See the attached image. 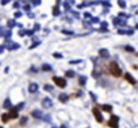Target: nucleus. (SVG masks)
<instances>
[{"mask_svg":"<svg viewBox=\"0 0 138 128\" xmlns=\"http://www.w3.org/2000/svg\"><path fill=\"white\" fill-rule=\"evenodd\" d=\"M109 71L113 74V77H120V75L122 74V71H121V69H120V66H118L116 62H112L109 65Z\"/></svg>","mask_w":138,"mask_h":128,"instance_id":"obj_1","label":"nucleus"},{"mask_svg":"<svg viewBox=\"0 0 138 128\" xmlns=\"http://www.w3.org/2000/svg\"><path fill=\"white\" fill-rule=\"evenodd\" d=\"M53 81H54V83H55L57 86H59V87H62V88H65L66 86H67V81H66L65 78L54 77V78H53Z\"/></svg>","mask_w":138,"mask_h":128,"instance_id":"obj_2","label":"nucleus"},{"mask_svg":"<svg viewBox=\"0 0 138 128\" xmlns=\"http://www.w3.org/2000/svg\"><path fill=\"white\" fill-rule=\"evenodd\" d=\"M112 21H113L114 25H121V26H124V28H125V26H128L126 21H125L124 19H121V17H113Z\"/></svg>","mask_w":138,"mask_h":128,"instance_id":"obj_3","label":"nucleus"},{"mask_svg":"<svg viewBox=\"0 0 138 128\" xmlns=\"http://www.w3.org/2000/svg\"><path fill=\"white\" fill-rule=\"evenodd\" d=\"M92 114L95 115L96 120H97L99 123H103V122H104V118H103V115H101V112H100V110H99V108H93V110H92Z\"/></svg>","mask_w":138,"mask_h":128,"instance_id":"obj_4","label":"nucleus"},{"mask_svg":"<svg viewBox=\"0 0 138 128\" xmlns=\"http://www.w3.org/2000/svg\"><path fill=\"white\" fill-rule=\"evenodd\" d=\"M20 48V44L17 42H12L11 40H7V49L8 50H16V49Z\"/></svg>","mask_w":138,"mask_h":128,"instance_id":"obj_5","label":"nucleus"},{"mask_svg":"<svg viewBox=\"0 0 138 128\" xmlns=\"http://www.w3.org/2000/svg\"><path fill=\"white\" fill-rule=\"evenodd\" d=\"M51 106H53V100H51L50 98H43V100H42V107L43 108H50Z\"/></svg>","mask_w":138,"mask_h":128,"instance_id":"obj_6","label":"nucleus"},{"mask_svg":"<svg viewBox=\"0 0 138 128\" xmlns=\"http://www.w3.org/2000/svg\"><path fill=\"white\" fill-rule=\"evenodd\" d=\"M28 90H29V92L30 94H36L37 91H38V85L37 83H29V87H28Z\"/></svg>","mask_w":138,"mask_h":128,"instance_id":"obj_7","label":"nucleus"},{"mask_svg":"<svg viewBox=\"0 0 138 128\" xmlns=\"http://www.w3.org/2000/svg\"><path fill=\"white\" fill-rule=\"evenodd\" d=\"M32 116L41 120V119H42V116H43V114H42V111H39V110H33V111H32Z\"/></svg>","mask_w":138,"mask_h":128,"instance_id":"obj_8","label":"nucleus"},{"mask_svg":"<svg viewBox=\"0 0 138 128\" xmlns=\"http://www.w3.org/2000/svg\"><path fill=\"white\" fill-rule=\"evenodd\" d=\"M109 125L110 127H118V116L113 115V116L110 118V120H109Z\"/></svg>","mask_w":138,"mask_h":128,"instance_id":"obj_9","label":"nucleus"},{"mask_svg":"<svg viewBox=\"0 0 138 128\" xmlns=\"http://www.w3.org/2000/svg\"><path fill=\"white\" fill-rule=\"evenodd\" d=\"M99 54H100V57L101 58H104V60H107V58H109V51L107 50V49H100L99 50Z\"/></svg>","mask_w":138,"mask_h":128,"instance_id":"obj_10","label":"nucleus"},{"mask_svg":"<svg viewBox=\"0 0 138 128\" xmlns=\"http://www.w3.org/2000/svg\"><path fill=\"white\" fill-rule=\"evenodd\" d=\"M58 98H59V100H61L62 103H67L68 102V98H70V97H68L67 94H65V92H61Z\"/></svg>","mask_w":138,"mask_h":128,"instance_id":"obj_11","label":"nucleus"},{"mask_svg":"<svg viewBox=\"0 0 138 128\" xmlns=\"http://www.w3.org/2000/svg\"><path fill=\"white\" fill-rule=\"evenodd\" d=\"M133 33H134L133 29H128V31L126 29H118V34H129L130 36V34H133Z\"/></svg>","mask_w":138,"mask_h":128,"instance_id":"obj_12","label":"nucleus"},{"mask_svg":"<svg viewBox=\"0 0 138 128\" xmlns=\"http://www.w3.org/2000/svg\"><path fill=\"white\" fill-rule=\"evenodd\" d=\"M125 78H126V81L129 83H132V85H135V83H137V81L134 79V78L132 77V75L129 74V73H126V74H125Z\"/></svg>","mask_w":138,"mask_h":128,"instance_id":"obj_13","label":"nucleus"},{"mask_svg":"<svg viewBox=\"0 0 138 128\" xmlns=\"http://www.w3.org/2000/svg\"><path fill=\"white\" fill-rule=\"evenodd\" d=\"M41 69H42L43 71H51V70H53V66L49 65V63H43V65L41 66Z\"/></svg>","mask_w":138,"mask_h":128,"instance_id":"obj_14","label":"nucleus"},{"mask_svg":"<svg viewBox=\"0 0 138 128\" xmlns=\"http://www.w3.org/2000/svg\"><path fill=\"white\" fill-rule=\"evenodd\" d=\"M86 83H87V77L86 75H80V78H79V85L86 86Z\"/></svg>","mask_w":138,"mask_h":128,"instance_id":"obj_15","label":"nucleus"},{"mask_svg":"<svg viewBox=\"0 0 138 128\" xmlns=\"http://www.w3.org/2000/svg\"><path fill=\"white\" fill-rule=\"evenodd\" d=\"M101 108L104 110V111H107V112H112V110H113L110 104H103V106H101Z\"/></svg>","mask_w":138,"mask_h":128,"instance_id":"obj_16","label":"nucleus"},{"mask_svg":"<svg viewBox=\"0 0 138 128\" xmlns=\"http://www.w3.org/2000/svg\"><path fill=\"white\" fill-rule=\"evenodd\" d=\"M100 4L104 7H107V8H109V7H112V4H110V1H108V0H100Z\"/></svg>","mask_w":138,"mask_h":128,"instance_id":"obj_17","label":"nucleus"},{"mask_svg":"<svg viewBox=\"0 0 138 128\" xmlns=\"http://www.w3.org/2000/svg\"><path fill=\"white\" fill-rule=\"evenodd\" d=\"M66 77L67 78H74L75 77V71L74 70H67L66 71Z\"/></svg>","mask_w":138,"mask_h":128,"instance_id":"obj_18","label":"nucleus"},{"mask_svg":"<svg viewBox=\"0 0 138 128\" xmlns=\"http://www.w3.org/2000/svg\"><path fill=\"white\" fill-rule=\"evenodd\" d=\"M41 120H43L45 123H51V116H50V115H43Z\"/></svg>","mask_w":138,"mask_h":128,"instance_id":"obj_19","label":"nucleus"},{"mask_svg":"<svg viewBox=\"0 0 138 128\" xmlns=\"http://www.w3.org/2000/svg\"><path fill=\"white\" fill-rule=\"evenodd\" d=\"M117 4H118L120 8H126V1H125V0H118Z\"/></svg>","mask_w":138,"mask_h":128,"instance_id":"obj_20","label":"nucleus"},{"mask_svg":"<svg viewBox=\"0 0 138 128\" xmlns=\"http://www.w3.org/2000/svg\"><path fill=\"white\" fill-rule=\"evenodd\" d=\"M84 21H88V23H91V19H92V16H91V13H88V12H86L84 15Z\"/></svg>","mask_w":138,"mask_h":128,"instance_id":"obj_21","label":"nucleus"},{"mask_svg":"<svg viewBox=\"0 0 138 128\" xmlns=\"http://www.w3.org/2000/svg\"><path fill=\"white\" fill-rule=\"evenodd\" d=\"M53 15H54V16H59V15H61V12H59V5H55V7H54Z\"/></svg>","mask_w":138,"mask_h":128,"instance_id":"obj_22","label":"nucleus"},{"mask_svg":"<svg viewBox=\"0 0 138 128\" xmlns=\"http://www.w3.org/2000/svg\"><path fill=\"white\" fill-rule=\"evenodd\" d=\"M39 44H41V41H39V40H36V41H34V42H33V44H32V45H30V46H29V49H36V48H37V46H38V45H39Z\"/></svg>","mask_w":138,"mask_h":128,"instance_id":"obj_23","label":"nucleus"},{"mask_svg":"<svg viewBox=\"0 0 138 128\" xmlns=\"http://www.w3.org/2000/svg\"><path fill=\"white\" fill-rule=\"evenodd\" d=\"M53 57L57 58V60H61V58H63L62 53H58V51H55V53H53Z\"/></svg>","mask_w":138,"mask_h":128,"instance_id":"obj_24","label":"nucleus"},{"mask_svg":"<svg viewBox=\"0 0 138 128\" xmlns=\"http://www.w3.org/2000/svg\"><path fill=\"white\" fill-rule=\"evenodd\" d=\"M43 88H45V91H49V92H51V91L54 90V87L51 85H45V86H43Z\"/></svg>","mask_w":138,"mask_h":128,"instance_id":"obj_25","label":"nucleus"},{"mask_svg":"<svg viewBox=\"0 0 138 128\" xmlns=\"http://www.w3.org/2000/svg\"><path fill=\"white\" fill-rule=\"evenodd\" d=\"M61 32H62L63 34H68V36H74V34H75L72 31H66V29H62Z\"/></svg>","mask_w":138,"mask_h":128,"instance_id":"obj_26","label":"nucleus"},{"mask_svg":"<svg viewBox=\"0 0 138 128\" xmlns=\"http://www.w3.org/2000/svg\"><path fill=\"white\" fill-rule=\"evenodd\" d=\"M26 122H28V118L23 116V118H21V120H20V124H21V125H26Z\"/></svg>","mask_w":138,"mask_h":128,"instance_id":"obj_27","label":"nucleus"},{"mask_svg":"<svg viewBox=\"0 0 138 128\" xmlns=\"http://www.w3.org/2000/svg\"><path fill=\"white\" fill-rule=\"evenodd\" d=\"M32 5H41V0H30Z\"/></svg>","mask_w":138,"mask_h":128,"instance_id":"obj_28","label":"nucleus"},{"mask_svg":"<svg viewBox=\"0 0 138 128\" xmlns=\"http://www.w3.org/2000/svg\"><path fill=\"white\" fill-rule=\"evenodd\" d=\"M124 49H125L126 51H130V53H133V51H134V48H133V46H130V45H126Z\"/></svg>","mask_w":138,"mask_h":128,"instance_id":"obj_29","label":"nucleus"},{"mask_svg":"<svg viewBox=\"0 0 138 128\" xmlns=\"http://www.w3.org/2000/svg\"><path fill=\"white\" fill-rule=\"evenodd\" d=\"M4 107H5V108L12 107V103H11V100H9V99H7V100H5V103H4Z\"/></svg>","mask_w":138,"mask_h":128,"instance_id":"obj_30","label":"nucleus"},{"mask_svg":"<svg viewBox=\"0 0 138 128\" xmlns=\"http://www.w3.org/2000/svg\"><path fill=\"white\" fill-rule=\"evenodd\" d=\"M8 26H9V28H13V26H16L14 20H8Z\"/></svg>","mask_w":138,"mask_h":128,"instance_id":"obj_31","label":"nucleus"},{"mask_svg":"<svg viewBox=\"0 0 138 128\" xmlns=\"http://www.w3.org/2000/svg\"><path fill=\"white\" fill-rule=\"evenodd\" d=\"M1 119H3V122H4V123H5V122H7V120H8V119H9V115H8V114H4V115H3V116H1Z\"/></svg>","mask_w":138,"mask_h":128,"instance_id":"obj_32","label":"nucleus"},{"mask_svg":"<svg viewBox=\"0 0 138 128\" xmlns=\"http://www.w3.org/2000/svg\"><path fill=\"white\" fill-rule=\"evenodd\" d=\"M23 107H24V103H20L19 106H16V107H14V110H16V111H20Z\"/></svg>","mask_w":138,"mask_h":128,"instance_id":"obj_33","label":"nucleus"},{"mask_svg":"<svg viewBox=\"0 0 138 128\" xmlns=\"http://www.w3.org/2000/svg\"><path fill=\"white\" fill-rule=\"evenodd\" d=\"M39 29H41V25H39V24H34L33 31H34V32H37V31H39Z\"/></svg>","mask_w":138,"mask_h":128,"instance_id":"obj_34","label":"nucleus"},{"mask_svg":"<svg viewBox=\"0 0 138 128\" xmlns=\"http://www.w3.org/2000/svg\"><path fill=\"white\" fill-rule=\"evenodd\" d=\"M101 26H103L101 29H107V28H108V23H107V21H103V23H101Z\"/></svg>","mask_w":138,"mask_h":128,"instance_id":"obj_35","label":"nucleus"},{"mask_svg":"<svg viewBox=\"0 0 138 128\" xmlns=\"http://www.w3.org/2000/svg\"><path fill=\"white\" fill-rule=\"evenodd\" d=\"M21 16H23V13H21L20 11H17L16 13H14V17H16V19H19V17H21Z\"/></svg>","mask_w":138,"mask_h":128,"instance_id":"obj_36","label":"nucleus"},{"mask_svg":"<svg viewBox=\"0 0 138 128\" xmlns=\"http://www.w3.org/2000/svg\"><path fill=\"white\" fill-rule=\"evenodd\" d=\"M90 95H91V98H92V99H93V102H96V100H97V98H96V95L93 94L92 91H91V92H90Z\"/></svg>","mask_w":138,"mask_h":128,"instance_id":"obj_37","label":"nucleus"},{"mask_svg":"<svg viewBox=\"0 0 138 128\" xmlns=\"http://www.w3.org/2000/svg\"><path fill=\"white\" fill-rule=\"evenodd\" d=\"M30 8H32V5H30V4H28V5H24V9H25L26 12H29V11H30Z\"/></svg>","mask_w":138,"mask_h":128,"instance_id":"obj_38","label":"nucleus"},{"mask_svg":"<svg viewBox=\"0 0 138 128\" xmlns=\"http://www.w3.org/2000/svg\"><path fill=\"white\" fill-rule=\"evenodd\" d=\"M91 23H93V24L99 23V19H97V17H92V19H91Z\"/></svg>","mask_w":138,"mask_h":128,"instance_id":"obj_39","label":"nucleus"},{"mask_svg":"<svg viewBox=\"0 0 138 128\" xmlns=\"http://www.w3.org/2000/svg\"><path fill=\"white\" fill-rule=\"evenodd\" d=\"M82 61L80 60H76V61H70V65H75V63H80Z\"/></svg>","mask_w":138,"mask_h":128,"instance_id":"obj_40","label":"nucleus"},{"mask_svg":"<svg viewBox=\"0 0 138 128\" xmlns=\"http://www.w3.org/2000/svg\"><path fill=\"white\" fill-rule=\"evenodd\" d=\"M70 5H75V0H66Z\"/></svg>","mask_w":138,"mask_h":128,"instance_id":"obj_41","label":"nucleus"},{"mask_svg":"<svg viewBox=\"0 0 138 128\" xmlns=\"http://www.w3.org/2000/svg\"><path fill=\"white\" fill-rule=\"evenodd\" d=\"M28 17H29V19H33V17H36V16H34V13H32V12L29 11L28 12Z\"/></svg>","mask_w":138,"mask_h":128,"instance_id":"obj_42","label":"nucleus"},{"mask_svg":"<svg viewBox=\"0 0 138 128\" xmlns=\"http://www.w3.org/2000/svg\"><path fill=\"white\" fill-rule=\"evenodd\" d=\"M19 34L21 36V37H23V36H25V34H26V31H20V32H19Z\"/></svg>","mask_w":138,"mask_h":128,"instance_id":"obj_43","label":"nucleus"},{"mask_svg":"<svg viewBox=\"0 0 138 128\" xmlns=\"http://www.w3.org/2000/svg\"><path fill=\"white\" fill-rule=\"evenodd\" d=\"M26 34H28V36H33L34 31H26Z\"/></svg>","mask_w":138,"mask_h":128,"instance_id":"obj_44","label":"nucleus"},{"mask_svg":"<svg viewBox=\"0 0 138 128\" xmlns=\"http://www.w3.org/2000/svg\"><path fill=\"white\" fill-rule=\"evenodd\" d=\"M11 0H1V5H5L7 3H9Z\"/></svg>","mask_w":138,"mask_h":128,"instance_id":"obj_45","label":"nucleus"},{"mask_svg":"<svg viewBox=\"0 0 138 128\" xmlns=\"http://www.w3.org/2000/svg\"><path fill=\"white\" fill-rule=\"evenodd\" d=\"M13 7H14V8H20V7H21V4H20L19 1H16V3H14V5H13Z\"/></svg>","mask_w":138,"mask_h":128,"instance_id":"obj_46","label":"nucleus"},{"mask_svg":"<svg viewBox=\"0 0 138 128\" xmlns=\"http://www.w3.org/2000/svg\"><path fill=\"white\" fill-rule=\"evenodd\" d=\"M4 49H5V46H4V45H1V46H0V54H1V53L4 51Z\"/></svg>","mask_w":138,"mask_h":128,"instance_id":"obj_47","label":"nucleus"},{"mask_svg":"<svg viewBox=\"0 0 138 128\" xmlns=\"http://www.w3.org/2000/svg\"><path fill=\"white\" fill-rule=\"evenodd\" d=\"M30 71H32V73H36V71H37V69L34 67V66H32V67H30Z\"/></svg>","mask_w":138,"mask_h":128,"instance_id":"obj_48","label":"nucleus"},{"mask_svg":"<svg viewBox=\"0 0 138 128\" xmlns=\"http://www.w3.org/2000/svg\"><path fill=\"white\" fill-rule=\"evenodd\" d=\"M3 34H4V31H3V28L0 26V36H3Z\"/></svg>","mask_w":138,"mask_h":128,"instance_id":"obj_49","label":"nucleus"},{"mask_svg":"<svg viewBox=\"0 0 138 128\" xmlns=\"http://www.w3.org/2000/svg\"><path fill=\"white\" fill-rule=\"evenodd\" d=\"M135 28H137V29H138V24H137V25H135Z\"/></svg>","mask_w":138,"mask_h":128,"instance_id":"obj_50","label":"nucleus"}]
</instances>
